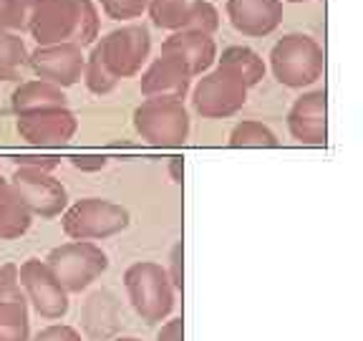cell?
I'll return each mask as SVG.
<instances>
[{"instance_id": "obj_1", "label": "cell", "mask_w": 363, "mask_h": 341, "mask_svg": "<svg viewBox=\"0 0 363 341\" xmlns=\"http://www.w3.org/2000/svg\"><path fill=\"white\" fill-rule=\"evenodd\" d=\"M124 288L129 296L131 308L144 324L157 326L169 318L174 311V286L169 283L164 266L154 261H139L131 263L124 273Z\"/></svg>"}, {"instance_id": "obj_2", "label": "cell", "mask_w": 363, "mask_h": 341, "mask_svg": "<svg viewBox=\"0 0 363 341\" xmlns=\"http://www.w3.org/2000/svg\"><path fill=\"white\" fill-rule=\"evenodd\" d=\"M270 71L288 89H306L325 71L323 48L308 33H288L272 45Z\"/></svg>"}, {"instance_id": "obj_3", "label": "cell", "mask_w": 363, "mask_h": 341, "mask_svg": "<svg viewBox=\"0 0 363 341\" xmlns=\"http://www.w3.org/2000/svg\"><path fill=\"white\" fill-rule=\"evenodd\" d=\"M43 261L68 296L86 291L108 268V256L101 250V245L91 240H68L56 245Z\"/></svg>"}, {"instance_id": "obj_4", "label": "cell", "mask_w": 363, "mask_h": 341, "mask_svg": "<svg viewBox=\"0 0 363 341\" xmlns=\"http://www.w3.org/2000/svg\"><path fill=\"white\" fill-rule=\"evenodd\" d=\"M129 222L131 215L126 207L104 197L76 200L61 212V227L68 240H106L126 230Z\"/></svg>"}, {"instance_id": "obj_5", "label": "cell", "mask_w": 363, "mask_h": 341, "mask_svg": "<svg viewBox=\"0 0 363 341\" xmlns=\"http://www.w3.org/2000/svg\"><path fill=\"white\" fill-rule=\"evenodd\" d=\"M134 129L154 147H182L189 139V112L184 102L144 99L134 109Z\"/></svg>"}, {"instance_id": "obj_6", "label": "cell", "mask_w": 363, "mask_h": 341, "mask_svg": "<svg viewBox=\"0 0 363 341\" xmlns=\"http://www.w3.org/2000/svg\"><path fill=\"white\" fill-rule=\"evenodd\" d=\"M247 86L238 74L217 66L192 89V107L202 119H227L247 104Z\"/></svg>"}, {"instance_id": "obj_7", "label": "cell", "mask_w": 363, "mask_h": 341, "mask_svg": "<svg viewBox=\"0 0 363 341\" xmlns=\"http://www.w3.org/2000/svg\"><path fill=\"white\" fill-rule=\"evenodd\" d=\"M104 63L116 79H131L142 74V66L152 53V36L147 26L129 23L121 28H113L96 43Z\"/></svg>"}, {"instance_id": "obj_8", "label": "cell", "mask_w": 363, "mask_h": 341, "mask_svg": "<svg viewBox=\"0 0 363 341\" xmlns=\"http://www.w3.org/2000/svg\"><path fill=\"white\" fill-rule=\"evenodd\" d=\"M18 281H21L23 296L28 306L45 321H61L68 313V293L56 281L51 268L40 258H28L18 266Z\"/></svg>"}, {"instance_id": "obj_9", "label": "cell", "mask_w": 363, "mask_h": 341, "mask_svg": "<svg viewBox=\"0 0 363 341\" xmlns=\"http://www.w3.org/2000/svg\"><path fill=\"white\" fill-rule=\"evenodd\" d=\"M28 212L40 220H51L58 217L68 207V193L61 185V180L51 172L28 170V167H16V172L8 180Z\"/></svg>"}, {"instance_id": "obj_10", "label": "cell", "mask_w": 363, "mask_h": 341, "mask_svg": "<svg viewBox=\"0 0 363 341\" xmlns=\"http://www.w3.org/2000/svg\"><path fill=\"white\" fill-rule=\"evenodd\" d=\"M84 48L76 43H56V45H38L28 53V68L40 81L68 89L81 81L84 76Z\"/></svg>"}, {"instance_id": "obj_11", "label": "cell", "mask_w": 363, "mask_h": 341, "mask_svg": "<svg viewBox=\"0 0 363 341\" xmlns=\"http://www.w3.org/2000/svg\"><path fill=\"white\" fill-rule=\"evenodd\" d=\"M28 33L38 45L74 43V0H30Z\"/></svg>"}, {"instance_id": "obj_12", "label": "cell", "mask_w": 363, "mask_h": 341, "mask_svg": "<svg viewBox=\"0 0 363 341\" xmlns=\"http://www.w3.org/2000/svg\"><path fill=\"white\" fill-rule=\"evenodd\" d=\"M16 129L21 139L35 144V147H61L74 139L79 119L68 107H51L18 117Z\"/></svg>"}, {"instance_id": "obj_13", "label": "cell", "mask_w": 363, "mask_h": 341, "mask_svg": "<svg viewBox=\"0 0 363 341\" xmlns=\"http://www.w3.org/2000/svg\"><path fill=\"white\" fill-rule=\"evenodd\" d=\"M288 131L295 142L323 147L328 142V97L323 89L306 91L288 109Z\"/></svg>"}, {"instance_id": "obj_14", "label": "cell", "mask_w": 363, "mask_h": 341, "mask_svg": "<svg viewBox=\"0 0 363 341\" xmlns=\"http://www.w3.org/2000/svg\"><path fill=\"white\" fill-rule=\"evenodd\" d=\"M139 89L147 99H172V102H184L192 89V74L187 66L172 56L154 58L142 74Z\"/></svg>"}, {"instance_id": "obj_15", "label": "cell", "mask_w": 363, "mask_h": 341, "mask_svg": "<svg viewBox=\"0 0 363 341\" xmlns=\"http://www.w3.org/2000/svg\"><path fill=\"white\" fill-rule=\"evenodd\" d=\"M225 13L238 33L265 38L283 23V0H227Z\"/></svg>"}, {"instance_id": "obj_16", "label": "cell", "mask_w": 363, "mask_h": 341, "mask_svg": "<svg viewBox=\"0 0 363 341\" xmlns=\"http://www.w3.org/2000/svg\"><path fill=\"white\" fill-rule=\"evenodd\" d=\"M162 56H172L187 66L192 79L207 74L217 61V43L212 36L194 33V31H174L162 43Z\"/></svg>"}, {"instance_id": "obj_17", "label": "cell", "mask_w": 363, "mask_h": 341, "mask_svg": "<svg viewBox=\"0 0 363 341\" xmlns=\"http://www.w3.org/2000/svg\"><path fill=\"white\" fill-rule=\"evenodd\" d=\"M119 303H116V296L111 291H96V293H91L86 298L84 311H81V324H84L89 339L111 336L113 331L119 329Z\"/></svg>"}, {"instance_id": "obj_18", "label": "cell", "mask_w": 363, "mask_h": 341, "mask_svg": "<svg viewBox=\"0 0 363 341\" xmlns=\"http://www.w3.org/2000/svg\"><path fill=\"white\" fill-rule=\"evenodd\" d=\"M11 107L16 112V117L23 114H33L40 109H51V107H68L66 104V94L58 86L48 84V81H23L11 97Z\"/></svg>"}, {"instance_id": "obj_19", "label": "cell", "mask_w": 363, "mask_h": 341, "mask_svg": "<svg viewBox=\"0 0 363 341\" xmlns=\"http://www.w3.org/2000/svg\"><path fill=\"white\" fill-rule=\"evenodd\" d=\"M33 215L23 205L13 185L0 175V240H18L30 230Z\"/></svg>"}, {"instance_id": "obj_20", "label": "cell", "mask_w": 363, "mask_h": 341, "mask_svg": "<svg viewBox=\"0 0 363 341\" xmlns=\"http://www.w3.org/2000/svg\"><path fill=\"white\" fill-rule=\"evenodd\" d=\"M217 66L238 74L247 89L260 84L267 71L262 56L257 51H252L250 45H227L225 51H222V56H217Z\"/></svg>"}, {"instance_id": "obj_21", "label": "cell", "mask_w": 363, "mask_h": 341, "mask_svg": "<svg viewBox=\"0 0 363 341\" xmlns=\"http://www.w3.org/2000/svg\"><path fill=\"white\" fill-rule=\"evenodd\" d=\"M28 53L21 33L0 31V81H21L28 68Z\"/></svg>"}, {"instance_id": "obj_22", "label": "cell", "mask_w": 363, "mask_h": 341, "mask_svg": "<svg viewBox=\"0 0 363 341\" xmlns=\"http://www.w3.org/2000/svg\"><path fill=\"white\" fill-rule=\"evenodd\" d=\"M0 341H30L28 301L0 303Z\"/></svg>"}, {"instance_id": "obj_23", "label": "cell", "mask_w": 363, "mask_h": 341, "mask_svg": "<svg viewBox=\"0 0 363 341\" xmlns=\"http://www.w3.org/2000/svg\"><path fill=\"white\" fill-rule=\"evenodd\" d=\"M227 144H230V147H278L280 139H278V134L267 124H262V121L245 119L233 126V131L227 136Z\"/></svg>"}, {"instance_id": "obj_24", "label": "cell", "mask_w": 363, "mask_h": 341, "mask_svg": "<svg viewBox=\"0 0 363 341\" xmlns=\"http://www.w3.org/2000/svg\"><path fill=\"white\" fill-rule=\"evenodd\" d=\"M81 79H84L86 89H89L91 94H96V97H106V94H111V91L116 89V84H119V79H116V76L108 71L106 63H104L96 45H94L91 53L86 56L84 76H81Z\"/></svg>"}, {"instance_id": "obj_25", "label": "cell", "mask_w": 363, "mask_h": 341, "mask_svg": "<svg viewBox=\"0 0 363 341\" xmlns=\"http://www.w3.org/2000/svg\"><path fill=\"white\" fill-rule=\"evenodd\" d=\"M189 0H149L147 13L157 28H164L169 33L182 31L184 21H187Z\"/></svg>"}, {"instance_id": "obj_26", "label": "cell", "mask_w": 363, "mask_h": 341, "mask_svg": "<svg viewBox=\"0 0 363 341\" xmlns=\"http://www.w3.org/2000/svg\"><path fill=\"white\" fill-rule=\"evenodd\" d=\"M76 11V31H74V43L86 48L99 38V28H101V18L94 6V0H74Z\"/></svg>"}, {"instance_id": "obj_27", "label": "cell", "mask_w": 363, "mask_h": 341, "mask_svg": "<svg viewBox=\"0 0 363 341\" xmlns=\"http://www.w3.org/2000/svg\"><path fill=\"white\" fill-rule=\"evenodd\" d=\"M182 31H194V33L212 36L220 31V11L212 6L210 0H189L187 21L182 26Z\"/></svg>"}, {"instance_id": "obj_28", "label": "cell", "mask_w": 363, "mask_h": 341, "mask_svg": "<svg viewBox=\"0 0 363 341\" xmlns=\"http://www.w3.org/2000/svg\"><path fill=\"white\" fill-rule=\"evenodd\" d=\"M30 0H0V31L23 33L28 26Z\"/></svg>"}, {"instance_id": "obj_29", "label": "cell", "mask_w": 363, "mask_h": 341, "mask_svg": "<svg viewBox=\"0 0 363 341\" xmlns=\"http://www.w3.org/2000/svg\"><path fill=\"white\" fill-rule=\"evenodd\" d=\"M108 18L113 21H131V18H139L142 13H147L149 0H99Z\"/></svg>"}, {"instance_id": "obj_30", "label": "cell", "mask_w": 363, "mask_h": 341, "mask_svg": "<svg viewBox=\"0 0 363 341\" xmlns=\"http://www.w3.org/2000/svg\"><path fill=\"white\" fill-rule=\"evenodd\" d=\"M8 301H26L18 281V266L16 263H3L0 266V303Z\"/></svg>"}, {"instance_id": "obj_31", "label": "cell", "mask_w": 363, "mask_h": 341, "mask_svg": "<svg viewBox=\"0 0 363 341\" xmlns=\"http://www.w3.org/2000/svg\"><path fill=\"white\" fill-rule=\"evenodd\" d=\"M167 276H169V283L174 286V291L184 288V243L177 240L169 250V266L164 268Z\"/></svg>"}, {"instance_id": "obj_32", "label": "cell", "mask_w": 363, "mask_h": 341, "mask_svg": "<svg viewBox=\"0 0 363 341\" xmlns=\"http://www.w3.org/2000/svg\"><path fill=\"white\" fill-rule=\"evenodd\" d=\"M30 341H84L81 331L68 324H51L40 329L35 336H30Z\"/></svg>"}, {"instance_id": "obj_33", "label": "cell", "mask_w": 363, "mask_h": 341, "mask_svg": "<svg viewBox=\"0 0 363 341\" xmlns=\"http://www.w3.org/2000/svg\"><path fill=\"white\" fill-rule=\"evenodd\" d=\"M16 167H28V170H40V172H53L61 165V157L56 154H21L13 159Z\"/></svg>"}, {"instance_id": "obj_34", "label": "cell", "mask_w": 363, "mask_h": 341, "mask_svg": "<svg viewBox=\"0 0 363 341\" xmlns=\"http://www.w3.org/2000/svg\"><path fill=\"white\" fill-rule=\"evenodd\" d=\"M68 162L81 172H99L108 165V157H104V154H71Z\"/></svg>"}, {"instance_id": "obj_35", "label": "cell", "mask_w": 363, "mask_h": 341, "mask_svg": "<svg viewBox=\"0 0 363 341\" xmlns=\"http://www.w3.org/2000/svg\"><path fill=\"white\" fill-rule=\"evenodd\" d=\"M157 341H184V321L179 316L162 321V329L157 331Z\"/></svg>"}, {"instance_id": "obj_36", "label": "cell", "mask_w": 363, "mask_h": 341, "mask_svg": "<svg viewBox=\"0 0 363 341\" xmlns=\"http://www.w3.org/2000/svg\"><path fill=\"white\" fill-rule=\"evenodd\" d=\"M182 172H184V162L182 157H169V177L174 185H182Z\"/></svg>"}, {"instance_id": "obj_37", "label": "cell", "mask_w": 363, "mask_h": 341, "mask_svg": "<svg viewBox=\"0 0 363 341\" xmlns=\"http://www.w3.org/2000/svg\"><path fill=\"white\" fill-rule=\"evenodd\" d=\"M113 341H142V339H136V336H119V339H113Z\"/></svg>"}, {"instance_id": "obj_38", "label": "cell", "mask_w": 363, "mask_h": 341, "mask_svg": "<svg viewBox=\"0 0 363 341\" xmlns=\"http://www.w3.org/2000/svg\"><path fill=\"white\" fill-rule=\"evenodd\" d=\"M288 3H311V0H288Z\"/></svg>"}]
</instances>
